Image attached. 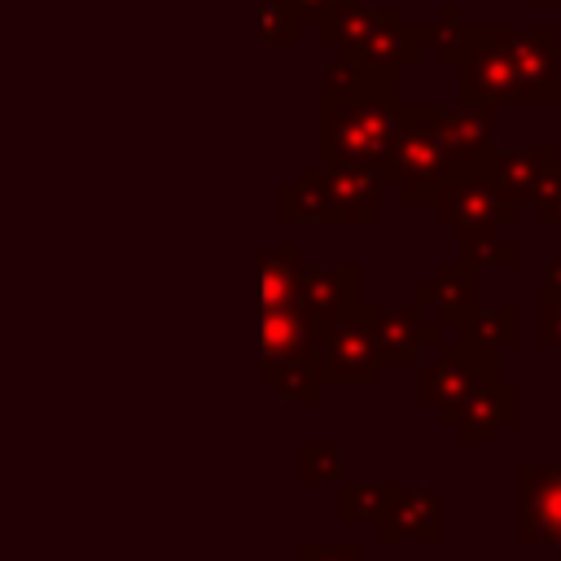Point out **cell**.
<instances>
[{
	"mask_svg": "<svg viewBox=\"0 0 561 561\" xmlns=\"http://www.w3.org/2000/svg\"><path fill=\"white\" fill-rule=\"evenodd\" d=\"M307 22L298 0H259V39L267 48H294L302 39Z\"/></svg>",
	"mask_w": 561,
	"mask_h": 561,
	"instance_id": "obj_27",
	"label": "cell"
},
{
	"mask_svg": "<svg viewBox=\"0 0 561 561\" xmlns=\"http://www.w3.org/2000/svg\"><path fill=\"white\" fill-rule=\"evenodd\" d=\"M504 26V48L513 61V79H517V105H552L561 92V35L557 26Z\"/></svg>",
	"mask_w": 561,
	"mask_h": 561,
	"instance_id": "obj_6",
	"label": "cell"
},
{
	"mask_svg": "<svg viewBox=\"0 0 561 561\" xmlns=\"http://www.w3.org/2000/svg\"><path fill=\"white\" fill-rule=\"evenodd\" d=\"M421 39L443 66H465V57L473 53V39H478V22H465L456 4H443L438 18L421 26Z\"/></svg>",
	"mask_w": 561,
	"mask_h": 561,
	"instance_id": "obj_22",
	"label": "cell"
},
{
	"mask_svg": "<svg viewBox=\"0 0 561 561\" xmlns=\"http://www.w3.org/2000/svg\"><path fill=\"white\" fill-rule=\"evenodd\" d=\"M530 210H535V219H539L543 228H561V162L543 175V184H539Z\"/></svg>",
	"mask_w": 561,
	"mask_h": 561,
	"instance_id": "obj_31",
	"label": "cell"
},
{
	"mask_svg": "<svg viewBox=\"0 0 561 561\" xmlns=\"http://www.w3.org/2000/svg\"><path fill=\"white\" fill-rule=\"evenodd\" d=\"M298 561H364L359 557V543L346 539V543H316V539H302L298 543Z\"/></svg>",
	"mask_w": 561,
	"mask_h": 561,
	"instance_id": "obj_32",
	"label": "cell"
},
{
	"mask_svg": "<svg viewBox=\"0 0 561 561\" xmlns=\"http://www.w3.org/2000/svg\"><path fill=\"white\" fill-rule=\"evenodd\" d=\"M316 188H320V224L329 228H373L381 219V171L355 167V162H311Z\"/></svg>",
	"mask_w": 561,
	"mask_h": 561,
	"instance_id": "obj_4",
	"label": "cell"
},
{
	"mask_svg": "<svg viewBox=\"0 0 561 561\" xmlns=\"http://www.w3.org/2000/svg\"><path fill=\"white\" fill-rule=\"evenodd\" d=\"M377 539L381 543H438L443 539V500L434 486H377Z\"/></svg>",
	"mask_w": 561,
	"mask_h": 561,
	"instance_id": "obj_7",
	"label": "cell"
},
{
	"mask_svg": "<svg viewBox=\"0 0 561 561\" xmlns=\"http://www.w3.org/2000/svg\"><path fill=\"white\" fill-rule=\"evenodd\" d=\"M259 377L280 394V399H294L302 408H311L320 399V390L329 386L324 381V364H320V351H294L285 359H272V364H259Z\"/></svg>",
	"mask_w": 561,
	"mask_h": 561,
	"instance_id": "obj_17",
	"label": "cell"
},
{
	"mask_svg": "<svg viewBox=\"0 0 561 561\" xmlns=\"http://www.w3.org/2000/svg\"><path fill=\"white\" fill-rule=\"evenodd\" d=\"M438 219L447 228H473V224H522V206L517 202H504L495 193V184L486 180V171H456L443 180L438 188V202H434Z\"/></svg>",
	"mask_w": 561,
	"mask_h": 561,
	"instance_id": "obj_11",
	"label": "cell"
},
{
	"mask_svg": "<svg viewBox=\"0 0 561 561\" xmlns=\"http://www.w3.org/2000/svg\"><path fill=\"white\" fill-rule=\"evenodd\" d=\"M557 561H561V543H557Z\"/></svg>",
	"mask_w": 561,
	"mask_h": 561,
	"instance_id": "obj_36",
	"label": "cell"
},
{
	"mask_svg": "<svg viewBox=\"0 0 561 561\" xmlns=\"http://www.w3.org/2000/svg\"><path fill=\"white\" fill-rule=\"evenodd\" d=\"M517 421H522V390L513 381H504L500 373H482L460 403L456 438L465 447H495L500 434Z\"/></svg>",
	"mask_w": 561,
	"mask_h": 561,
	"instance_id": "obj_9",
	"label": "cell"
},
{
	"mask_svg": "<svg viewBox=\"0 0 561 561\" xmlns=\"http://www.w3.org/2000/svg\"><path fill=\"white\" fill-rule=\"evenodd\" d=\"M517 539L561 543V460L517 465Z\"/></svg>",
	"mask_w": 561,
	"mask_h": 561,
	"instance_id": "obj_10",
	"label": "cell"
},
{
	"mask_svg": "<svg viewBox=\"0 0 561 561\" xmlns=\"http://www.w3.org/2000/svg\"><path fill=\"white\" fill-rule=\"evenodd\" d=\"M421 48H425V39H421V26H412V22H403L399 13L364 44V53L355 57V66H381V70H403V66H412L416 57H421Z\"/></svg>",
	"mask_w": 561,
	"mask_h": 561,
	"instance_id": "obj_19",
	"label": "cell"
},
{
	"mask_svg": "<svg viewBox=\"0 0 561 561\" xmlns=\"http://www.w3.org/2000/svg\"><path fill=\"white\" fill-rule=\"evenodd\" d=\"M377 486L364 482H337V522L342 526H359V522H377Z\"/></svg>",
	"mask_w": 561,
	"mask_h": 561,
	"instance_id": "obj_29",
	"label": "cell"
},
{
	"mask_svg": "<svg viewBox=\"0 0 561 561\" xmlns=\"http://www.w3.org/2000/svg\"><path fill=\"white\" fill-rule=\"evenodd\" d=\"M456 333H460V337H469L478 351L500 355L504 346H517V342H522V307H517V302L478 307V311H473Z\"/></svg>",
	"mask_w": 561,
	"mask_h": 561,
	"instance_id": "obj_21",
	"label": "cell"
},
{
	"mask_svg": "<svg viewBox=\"0 0 561 561\" xmlns=\"http://www.w3.org/2000/svg\"><path fill=\"white\" fill-rule=\"evenodd\" d=\"M460 75V101L465 105H517V79H513V61L504 48V26H478L473 53L465 57V66H456Z\"/></svg>",
	"mask_w": 561,
	"mask_h": 561,
	"instance_id": "obj_8",
	"label": "cell"
},
{
	"mask_svg": "<svg viewBox=\"0 0 561 561\" xmlns=\"http://www.w3.org/2000/svg\"><path fill=\"white\" fill-rule=\"evenodd\" d=\"M342 469V443H298V482H337Z\"/></svg>",
	"mask_w": 561,
	"mask_h": 561,
	"instance_id": "obj_28",
	"label": "cell"
},
{
	"mask_svg": "<svg viewBox=\"0 0 561 561\" xmlns=\"http://www.w3.org/2000/svg\"><path fill=\"white\" fill-rule=\"evenodd\" d=\"M399 70L333 61L320 75V153L324 162L381 167L399 131Z\"/></svg>",
	"mask_w": 561,
	"mask_h": 561,
	"instance_id": "obj_1",
	"label": "cell"
},
{
	"mask_svg": "<svg viewBox=\"0 0 561 561\" xmlns=\"http://www.w3.org/2000/svg\"><path fill=\"white\" fill-rule=\"evenodd\" d=\"M377 302H359L351 316H342L320 351L324 381L329 386H373L386 368L381 342H377Z\"/></svg>",
	"mask_w": 561,
	"mask_h": 561,
	"instance_id": "obj_5",
	"label": "cell"
},
{
	"mask_svg": "<svg viewBox=\"0 0 561 561\" xmlns=\"http://www.w3.org/2000/svg\"><path fill=\"white\" fill-rule=\"evenodd\" d=\"M552 110H557V140H561V92H557V101H552Z\"/></svg>",
	"mask_w": 561,
	"mask_h": 561,
	"instance_id": "obj_34",
	"label": "cell"
},
{
	"mask_svg": "<svg viewBox=\"0 0 561 561\" xmlns=\"http://www.w3.org/2000/svg\"><path fill=\"white\" fill-rule=\"evenodd\" d=\"M294 351H320V342L311 337V324L307 316L294 307H267L263 320H259V364H272V359H285Z\"/></svg>",
	"mask_w": 561,
	"mask_h": 561,
	"instance_id": "obj_18",
	"label": "cell"
},
{
	"mask_svg": "<svg viewBox=\"0 0 561 561\" xmlns=\"http://www.w3.org/2000/svg\"><path fill=\"white\" fill-rule=\"evenodd\" d=\"M522 9H561V0H517Z\"/></svg>",
	"mask_w": 561,
	"mask_h": 561,
	"instance_id": "obj_33",
	"label": "cell"
},
{
	"mask_svg": "<svg viewBox=\"0 0 561 561\" xmlns=\"http://www.w3.org/2000/svg\"><path fill=\"white\" fill-rule=\"evenodd\" d=\"M399 9L394 4H351L346 13H342V22H337V31H333V53L342 57V61H355L359 53H364V44L394 18Z\"/></svg>",
	"mask_w": 561,
	"mask_h": 561,
	"instance_id": "obj_23",
	"label": "cell"
},
{
	"mask_svg": "<svg viewBox=\"0 0 561 561\" xmlns=\"http://www.w3.org/2000/svg\"><path fill=\"white\" fill-rule=\"evenodd\" d=\"M456 232H460V259L473 267H513L522 259V250L504 237V224H473Z\"/></svg>",
	"mask_w": 561,
	"mask_h": 561,
	"instance_id": "obj_24",
	"label": "cell"
},
{
	"mask_svg": "<svg viewBox=\"0 0 561 561\" xmlns=\"http://www.w3.org/2000/svg\"><path fill=\"white\" fill-rule=\"evenodd\" d=\"M298 280H302V254H298V245H272V250L259 254V294H263V311H267V307H294Z\"/></svg>",
	"mask_w": 561,
	"mask_h": 561,
	"instance_id": "obj_20",
	"label": "cell"
},
{
	"mask_svg": "<svg viewBox=\"0 0 561 561\" xmlns=\"http://www.w3.org/2000/svg\"><path fill=\"white\" fill-rule=\"evenodd\" d=\"M535 342L548 346L561 364V263L557 259L539 272V285H535Z\"/></svg>",
	"mask_w": 561,
	"mask_h": 561,
	"instance_id": "obj_25",
	"label": "cell"
},
{
	"mask_svg": "<svg viewBox=\"0 0 561 561\" xmlns=\"http://www.w3.org/2000/svg\"><path fill=\"white\" fill-rule=\"evenodd\" d=\"M438 118H443V105H434V101L399 105L394 145H390L386 162L377 167L399 206H434L443 180L451 175V158H447Z\"/></svg>",
	"mask_w": 561,
	"mask_h": 561,
	"instance_id": "obj_2",
	"label": "cell"
},
{
	"mask_svg": "<svg viewBox=\"0 0 561 561\" xmlns=\"http://www.w3.org/2000/svg\"><path fill=\"white\" fill-rule=\"evenodd\" d=\"M351 4H359V0H298L302 22L316 26V39H320L324 48H333V31H337V22H342V13H346Z\"/></svg>",
	"mask_w": 561,
	"mask_h": 561,
	"instance_id": "obj_30",
	"label": "cell"
},
{
	"mask_svg": "<svg viewBox=\"0 0 561 561\" xmlns=\"http://www.w3.org/2000/svg\"><path fill=\"white\" fill-rule=\"evenodd\" d=\"M482 267L456 259V263H438L434 280L430 285H416V302L430 307L447 329H460L478 307H482V280H478Z\"/></svg>",
	"mask_w": 561,
	"mask_h": 561,
	"instance_id": "obj_16",
	"label": "cell"
},
{
	"mask_svg": "<svg viewBox=\"0 0 561 561\" xmlns=\"http://www.w3.org/2000/svg\"><path fill=\"white\" fill-rule=\"evenodd\" d=\"M495 123H500V105H456L443 110L438 127H443V145L451 158V175L456 171H482L491 149H495Z\"/></svg>",
	"mask_w": 561,
	"mask_h": 561,
	"instance_id": "obj_14",
	"label": "cell"
},
{
	"mask_svg": "<svg viewBox=\"0 0 561 561\" xmlns=\"http://www.w3.org/2000/svg\"><path fill=\"white\" fill-rule=\"evenodd\" d=\"M557 263H561V228H557Z\"/></svg>",
	"mask_w": 561,
	"mask_h": 561,
	"instance_id": "obj_35",
	"label": "cell"
},
{
	"mask_svg": "<svg viewBox=\"0 0 561 561\" xmlns=\"http://www.w3.org/2000/svg\"><path fill=\"white\" fill-rule=\"evenodd\" d=\"M298 311L307 316L320 351H324V337L329 329L351 316L364 298H359V263H337V267H316V272H302L298 280Z\"/></svg>",
	"mask_w": 561,
	"mask_h": 561,
	"instance_id": "obj_12",
	"label": "cell"
},
{
	"mask_svg": "<svg viewBox=\"0 0 561 561\" xmlns=\"http://www.w3.org/2000/svg\"><path fill=\"white\" fill-rule=\"evenodd\" d=\"M443 320L434 316H421V302H403V307H381L377 311V342H381V359L386 368H416L421 364V351H438L443 337Z\"/></svg>",
	"mask_w": 561,
	"mask_h": 561,
	"instance_id": "obj_13",
	"label": "cell"
},
{
	"mask_svg": "<svg viewBox=\"0 0 561 561\" xmlns=\"http://www.w3.org/2000/svg\"><path fill=\"white\" fill-rule=\"evenodd\" d=\"M276 219L280 224H320V188L311 162L298 167V175L276 193Z\"/></svg>",
	"mask_w": 561,
	"mask_h": 561,
	"instance_id": "obj_26",
	"label": "cell"
},
{
	"mask_svg": "<svg viewBox=\"0 0 561 561\" xmlns=\"http://www.w3.org/2000/svg\"><path fill=\"white\" fill-rule=\"evenodd\" d=\"M557 162H561V140H548V145H535V149H500V145H495L482 171H486V180L495 184V193H500L504 202L526 206V202H535L543 175H548Z\"/></svg>",
	"mask_w": 561,
	"mask_h": 561,
	"instance_id": "obj_15",
	"label": "cell"
},
{
	"mask_svg": "<svg viewBox=\"0 0 561 561\" xmlns=\"http://www.w3.org/2000/svg\"><path fill=\"white\" fill-rule=\"evenodd\" d=\"M482 373H500V355L478 351L469 337L456 333V337L438 342V355L434 359H421L416 364V403L434 408L438 421L456 430L460 403H465V394L473 390V381Z\"/></svg>",
	"mask_w": 561,
	"mask_h": 561,
	"instance_id": "obj_3",
	"label": "cell"
}]
</instances>
